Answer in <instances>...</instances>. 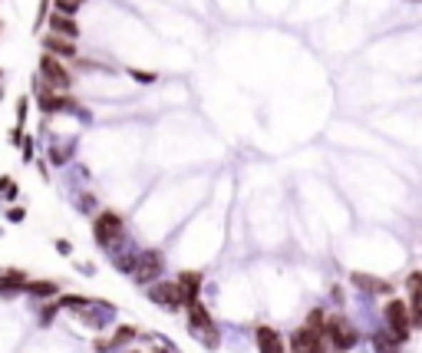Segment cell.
<instances>
[{
	"mask_svg": "<svg viewBox=\"0 0 422 353\" xmlns=\"http://www.w3.org/2000/svg\"><path fill=\"white\" fill-rule=\"evenodd\" d=\"M60 307H89V297H79V294H69V297H63Z\"/></svg>",
	"mask_w": 422,
	"mask_h": 353,
	"instance_id": "21",
	"label": "cell"
},
{
	"mask_svg": "<svg viewBox=\"0 0 422 353\" xmlns=\"http://www.w3.org/2000/svg\"><path fill=\"white\" fill-rule=\"evenodd\" d=\"M24 291L34 294V297H53V294L60 291V287H56V281H26Z\"/></svg>",
	"mask_w": 422,
	"mask_h": 353,
	"instance_id": "16",
	"label": "cell"
},
{
	"mask_svg": "<svg viewBox=\"0 0 422 353\" xmlns=\"http://www.w3.org/2000/svg\"><path fill=\"white\" fill-rule=\"evenodd\" d=\"M132 76H136L139 83H152V79H156L152 73H139V69H132Z\"/></svg>",
	"mask_w": 422,
	"mask_h": 353,
	"instance_id": "23",
	"label": "cell"
},
{
	"mask_svg": "<svg viewBox=\"0 0 422 353\" xmlns=\"http://www.w3.org/2000/svg\"><path fill=\"white\" fill-rule=\"evenodd\" d=\"M149 301L165 307V310H181V297H179V287L175 284H152L149 287Z\"/></svg>",
	"mask_w": 422,
	"mask_h": 353,
	"instance_id": "7",
	"label": "cell"
},
{
	"mask_svg": "<svg viewBox=\"0 0 422 353\" xmlns=\"http://www.w3.org/2000/svg\"><path fill=\"white\" fill-rule=\"evenodd\" d=\"M93 234H96V242L103 244V248H112V244L122 238V218L116 215V212H103L93 224Z\"/></svg>",
	"mask_w": 422,
	"mask_h": 353,
	"instance_id": "5",
	"label": "cell"
},
{
	"mask_svg": "<svg viewBox=\"0 0 422 353\" xmlns=\"http://www.w3.org/2000/svg\"><path fill=\"white\" fill-rule=\"evenodd\" d=\"M26 106H30V103H26V96H20V99H17V116H20V119L26 116Z\"/></svg>",
	"mask_w": 422,
	"mask_h": 353,
	"instance_id": "24",
	"label": "cell"
},
{
	"mask_svg": "<svg viewBox=\"0 0 422 353\" xmlns=\"http://www.w3.org/2000/svg\"><path fill=\"white\" fill-rule=\"evenodd\" d=\"M30 277L24 271H7V274H0V294H10V291H24V284Z\"/></svg>",
	"mask_w": 422,
	"mask_h": 353,
	"instance_id": "14",
	"label": "cell"
},
{
	"mask_svg": "<svg viewBox=\"0 0 422 353\" xmlns=\"http://www.w3.org/2000/svg\"><path fill=\"white\" fill-rule=\"evenodd\" d=\"M175 287H179V297H181V307H189V304L199 301V287H201V274H195V271H185V274L175 281Z\"/></svg>",
	"mask_w": 422,
	"mask_h": 353,
	"instance_id": "8",
	"label": "cell"
},
{
	"mask_svg": "<svg viewBox=\"0 0 422 353\" xmlns=\"http://www.w3.org/2000/svg\"><path fill=\"white\" fill-rule=\"evenodd\" d=\"M132 337H136V327H119L116 330V337L109 340V347H119V344H129Z\"/></svg>",
	"mask_w": 422,
	"mask_h": 353,
	"instance_id": "19",
	"label": "cell"
},
{
	"mask_svg": "<svg viewBox=\"0 0 422 353\" xmlns=\"http://www.w3.org/2000/svg\"><path fill=\"white\" fill-rule=\"evenodd\" d=\"M406 287H409V324H413V327H422V301H419V271H413V274H409V281H406Z\"/></svg>",
	"mask_w": 422,
	"mask_h": 353,
	"instance_id": "10",
	"label": "cell"
},
{
	"mask_svg": "<svg viewBox=\"0 0 422 353\" xmlns=\"http://www.w3.org/2000/svg\"><path fill=\"white\" fill-rule=\"evenodd\" d=\"M56 310H60V304H46L44 310H40V320H44V327H50L53 317H56Z\"/></svg>",
	"mask_w": 422,
	"mask_h": 353,
	"instance_id": "22",
	"label": "cell"
},
{
	"mask_svg": "<svg viewBox=\"0 0 422 353\" xmlns=\"http://www.w3.org/2000/svg\"><path fill=\"white\" fill-rule=\"evenodd\" d=\"M353 284L363 287V291H370V294H389L386 281H379V277H366V274H360V271H353Z\"/></svg>",
	"mask_w": 422,
	"mask_h": 353,
	"instance_id": "15",
	"label": "cell"
},
{
	"mask_svg": "<svg viewBox=\"0 0 422 353\" xmlns=\"http://www.w3.org/2000/svg\"><path fill=\"white\" fill-rule=\"evenodd\" d=\"M323 337L333 344L336 353H346L356 347V327L346 317H323Z\"/></svg>",
	"mask_w": 422,
	"mask_h": 353,
	"instance_id": "1",
	"label": "cell"
},
{
	"mask_svg": "<svg viewBox=\"0 0 422 353\" xmlns=\"http://www.w3.org/2000/svg\"><path fill=\"white\" fill-rule=\"evenodd\" d=\"M162 267H165V261H162V254H159V251H142V254L136 258V264H132L129 274L136 277L139 284H152V281H159Z\"/></svg>",
	"mask_w": 422,
	"mask_h": 353,
	"instance_id": "4",
	"label": "cell"
},
{
	"mask_svg": "<svg viewBox=\"0 0 422 353\" xmlns=\"http://www.w3.org/2000/svg\"><path fill=\"white\" fill-rule=\"evenodd\" d=\"M254 337H258V347H261V353H287L284 340H281V334H277L274 327H267V324H258V330H254Z\"/></svg>",
	"mask_w": 422,
	"mask_h": 353,
	"instance_id": "9",
	"label": "cell"
},
{
	"mask_svg": "<svg viewBox=\"0 0 422 353\" xmlns=\"http://www.w3.org/2000/svg\"><path fill=\"white\" fill-rule=\"evenodd\" d=\"M383 317H386V330L389 337H396L399 344H406V337H409V330H413V324H409V310H406V304L399 301H389L386 310H383Z\"/></svg>",
	"mask_w": 422,
	"mask_h": 353,
	"instance_id": "3",
	"label": "cell"
},
{
	"mask_svg": "<svg viewBox=\"0 0 422 353\" xmlns=\"http://www.w3.org/2000/svg\"><path fill=\"white\" fill-rule=\"evenodd\" d=\"M56 251H60V254H69V242H56Z\"/></svg>",
	"mask_w": 422,
	"mask_h": 353,
	"instance_id": "25",
	"label": "cell"
},
{
	"mask_svg": "<svg viewBox=\"0 0 422 353\" xmlns=\"http://www.w3.org/2000/svg\"><path fill=\"white\" fill-rule=\"evenodd\" d=\"M56 10L63 17H73V14H79V0H56Z\"/></svg>",
	"mask_w": 422,
	"mask_h": 353,
	"instance_id": "20",
	"label": "cell"
},
{
	"mask_svg": "<svg viewBox=\"0 0 422 353\" xmlns=\"http://www.w3.org/2000/svg\"><path fill=\"white\" fill-rule=\"evenodd\" d=\"M323 317H327V314H323V310H311V314H307V324H303V327L307 330H320V334H323Z\"/></svg>",
	"mask_w": 422,
	"mask_h": 353,
	"instance_id": "18",
	"label": "cell"
},
{
	"mask_svg": "<svg viewBox=\"0 0 422 353\" xmlns=\"http://www.w3.org/2000/svg\"><path fill=\"white\" fill-rule=\"evenodd\" d=\"M189 327H191V334H195V330L215 327V320H211V314L205 310V304H201V301L189 304Z\"/></svg>",
	"mask_w": 422,
	"mask_h": 353,
	"instance_id": "11",
	"label": "cell"
},
{
	"mask_svg": "<svg viewBox=\"0 0 422 353\" xmlns=\"http://www.w3.org/2000/svg\"><path fill=\"white\" fill-rule=\"evenodd\" d=\"M44 46H46V53H53V56H56V53H60V56H69V60L76 56V46H73V40H66V36L50 34L44 40Z\"/></svg>",
	"mask_w": 422,
	"mask_h": 353,
	"instance_id": "13",
	"label": "cell"
},
{
	"mask_svg": "<svg viewBox=\"0 0 422 353\" xmlns=\"http://www.w3.org/2000/svg\"><path fill=\"white\" fill-rule=\"evenodd\" d=\"M50 30L53 34H60V36H66V40H76L79 36V24L73 17H63V14H53L50 17Z\"/></svg>",
	"mask_w": 422,
	"mask_h": 353,
	"instance_id": "12",
	"label": "cell"
},
{
	"mask_svg": "<svg viewBox=\"0 0 422 353\" xmlns=\"http://www.w3.org/2000/svg\"><path fill=\"white\" fill-rule=\"evenodd\" d=\"M291 353H327V337L320 330H293L291 334Z\"/></svg>",
	"mask_w": 422,
	"mask_h": 353,
	"instance_id": "6",
	"label": "cell"
},
{
	"mask_svg": "<svg viewBox=\"0 0 422 353\" xmlns=\"http://www.w3.org/2000/svg\"><path fill=\"white\" fill-rule=\"evenodd\" d=\"M40 73H44V79H46V86L50 89H56V93H66L69 86H73V76H69V69L63 66L53 53H44L40 56Z\"/></svg>",
	"mask_w": 422,
	"mask_h": 353,
	"instance_id": "2",
	"label": "cell"
},
{
	"mask_svg": "<svg viewBox=\"0 0 422 353\" xmlns=\"http://www.w3.org/2000/svg\"><path fill=\"white\" fill-rule=\"evenodd\" d=\"M79 4H83V0H79Z\"/></svg>",
	"mask_w": 422,
	"mask_h": 353,
	"instance_id": "26",
	"label": "cell"
},
{
	"mask_svg": "<svg viewBox=\"0 0 422 353\" xmlns=\"http://www.w3.org/2000/svg\"><path fill=\"white\" fill-rule=\"evenodd\" d=\"M373 344H376L379 353H399V340L396 337H389V334H376L373 337Z\"/></svg>",
	"mask_w": 422,
	"mask_h": 353,
	"instance_id": "17",
	"label": "cell"
}]
</instances>
